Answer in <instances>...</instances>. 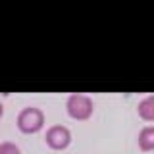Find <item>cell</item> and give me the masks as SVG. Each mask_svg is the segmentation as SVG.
Masks as SVG:
<instances>
[{"label": "cell", "instance_id": "1", "mask_svg": "<svg viewBox=\"0 0 154 154\" xmlns=\"http://www.w3.org/2000/svg\"><path fill=\"white\" fill-rule=\"evenodd\" d=\"M45 112L37 106H25V108L19 110L17 114V129L25 135H33V133H38L42 127H45Z\"/></svg>", "mask_w": 154, "mask_h": 154}, {"label": "cell", "instance_id": "2", "mask_svg": "<svg viewBox=\"0 0 154 154\" xmlns=\"http://www.w3.org/2000/svg\"><path fill=\"white\" fill-rule=\"evenodd\" d=\"M66 112L69 118L77 119V122H85L89 119L94 112V102L89 94H83V93H73L67 96L66 100Z\"/></svg>", "mask_w": 154, "mask_h": 154}, {"label": "cell", "instance_id": "3", "mask_svg": "<svg viewBox=\"0 0 154 154\" xmlns=\"http://www.w3.org/2000/svg\"><path fill=\"white\" fill-rule=\"evenodd\" d=\"M45 141L52 150H64V148H67L71 144V131L66 125H60V123L50 125V127L46 129Z\"/></svg>", "mask_w": 154, "mask_h": 154}, {"label": "cell", "instance_id": "4", "mask_svg": "<svg viewBox=\"0 0 154 154\" xmlns=\"http://www.w3.org/2000/svg\"><path fill=\"white\" fill-rule=\"evenodd\" d=\"M137 143H139V148L143 152L154 150V125H144L141 131H139Z\"/></svg>", "mask_w": 154, "mask_h": 154}, {"label": "cell", "instance_id": "5", "mask_svg": "<svg viewBox=\"0 0 154 154\" xmlns=\"http://www.w3.org/2000/svg\"><path fill=\"white\" fill-rule=\"evenodd\" d=\"M137 114L144 122H154V94L144 96L141 102L137 104Z\"/></svg>", "mask_w": 154, "mask_h": 154}, {"label": "cell", "instance_id": "6", "mask_svg": "<svg viewBox=\"0 0 154 154\" xmlns=\"http://www.w3.org/2000/svg\"><path fill=\"white\" fill-rule=\"evenodd\" d=\"M0 154H21V150H19V146L16 143L4 141V143H0Z\"/></svg>", "mask_w": 154, "mask_h": 154}, {"label": "cell", "instance_id": "7", "mask_svg": "<svg viewBox=\"0 0 154 154\" xmlns=\"http://www.w3.org/2000/svg\"><path fill=\"white\" fill-rule=\"evenodd\" d=\"M4 116V104H2V100H0V118Z\"/></svg>", "mask_w": 154, "mask_h": 154}]
</instances>
